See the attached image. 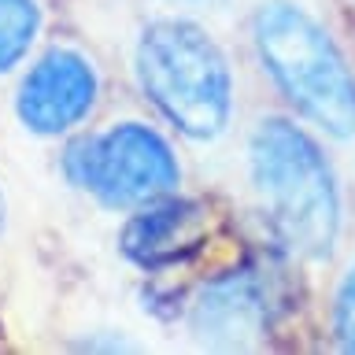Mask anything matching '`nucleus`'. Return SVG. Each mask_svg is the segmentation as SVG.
<instances>
[{
    "instance_id": "obj_1",
    "label": "nucleus",
    "mask_w": 355,
    "mask_h": 355,
    "mask_svg": "<svg viewBox=\"0 0 355 355\" xmlns=\"http://www.w3.org/2000/svg\"><path fill=\"white\" fill-rule=\"evenodd\" d=\"M248 163L274 237L300 259H326L340 237V189L318 141L288 119H263Z\"/></svg>"
},
{
    "instance_id": "obj_2",
    "label": "nucleus",
    "mask_w": 355,
    "mask_h": 355,
    "mask_svg": "<svg viewBox=\"0 0 355 355\" xmlns=\"http://www.w3.org/2000/svg\"><path fill=\"white\" fill-rule=\"evenodd\" d=\"M263 71L322 133L355 137V71L333 33L293 0H266L252 19Z\"/></svg>"
},
{
    "instance_id": "obj_3",
    "label": "nucleus",
    "mask_w": 355,
    "mask_h": 355,
    "mask_svg": "<svg viewBox=\"0 0 355 355\" xmlns=\"http://www.w3.org/2000/svg\"><path fill=\"white\" fill-rule=\"evenodd\" d=\"M137 82L163 119L193 141H215L233 115V74L222 49L189 19H155L137 41Z\"/></svg>"
},
{
    "instance_id": "obj_4",
    "label": "nucleus",
    "mask_w": 355,
    "mask_h": 355,
    "mask_svg": "<svg viewBox=\"0 0 355 355\" xmlns=\"http://www.w3.org/2000/svg\"><path fill=\"white\" fill-rule=\"evenodd\" d=\"M63 171L78 189L111 207L163 200L182 178L171 144L144 122H115L78 137L63 155Z\"/></svg>"
},
{
    "instance_id": "obj_5",
    "label": "nucleus",
    "mask_w": 355,
    "mask_h": 355,
    "mask_svg": "<svg viewBox=\"0 0 355 355\" xmlns=\"http://www.w3.org/2000/svg\"><path fill=\"white\" fill-rule=\"evenodd\" d=\"M96 93H100L96 67L74 49H52L22 78L15 111L30 133L55 137V133L78 126L93 111Z\"/></svg>"
},
{
    "instance_id": "obj_6",
    "label": "nucleus",
    "mask_w": 355,
    "mask_h": 355,
    "mask_svg": "<svg viewBox=\"0 0 355 355\" xmlns=\"http://www.w3.org/2000/svg\"><path fill=\"white\" fill-rule=\"evenodd\" d=\"M270 293L255 270L215 277L193 307V329L211 348H248L266 333Z\"/></svg>"
},
{
    "instance_id": "obj_7",
    "label": "nucleus",
    "mask_w": 355,
    "mask_h": 355,
    "mask_svg": "<svg viewBox=\"0 0 355 355\" xmlns=\"http://www.w3.org/2000/svg\"><path fill=\"white\" fill-rule=\"evenodd\" d=\"M200 233H204V211L196 204H182V200H166L148 211H141L137 218L122 233V248L130 259H137L141 266H171L178 259H185L196 248Z\"/></svg>"
},
{
    "instance_id": "obj_8",
    "label": "nucleus",
    "mask_w": 355,
    "mask_h": 355,
    "mask_svg": "<svg viewBox=\"0 0 355 355\" xmlns=\"http://www.w3.org/2000/svg\"><path fill=\"white\" fill-rule=\"evenodd\" d=\"M41 30L37 0H0V74L11 71L30 52Z\"/></svg>"
},
{
    "instance_id": "obj_9",
    "label": "nucleus",
    "mask_w": 355,
    "mask_h": 355,
    "mask_svg": "<svg viewBox=\"0 0 355 355\" xmlns=\"http://www.w3.org/2000/svg\"><path fill=\"white\" fill-rule=\"evenodd\" d=\"M333 333L344 352H355V266L344 274L337 300H333Z\"/></svg>"
},
{
    "instance_id": "obj_10",
    "label": "nucleus",
    "mask_w": 355,
    "mask_h": 355,
    "mask_svg": "<svg viewBox=\"0 0 355 355\" xmlns=\"http://www.w3.org/2000/svg\"><path fill=\"white\" fill-rule=\"evenodd\" d=\"M178 4H222V0H178Z\"/></svg>"
}]
</instances>
